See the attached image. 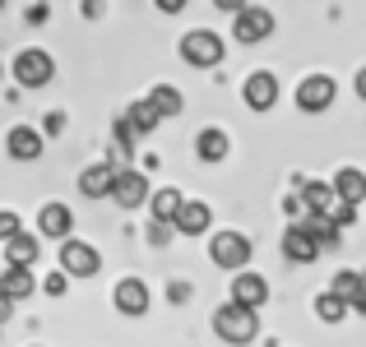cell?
<instances>
[{
    "label": "cell",
    "mask_w": 366,
    "mask_h": 347,
    "mask_svg": "<svg viewBox=\"0 0 366 347\" xmlns=\"http://www.w3.org/2000/svg\"><path fill=\"white\" fill-rule=\"evenodd\" d=\"M37 255H42V241L28 236V231H19V236H9V241H5V259H9V268H33V264H37Z\"/></svg>",
    "instance_id": "d6986e66"
},
{
    "label": "cell",
    "mask_w": 366,
    "mask_h": 347,
    "mask_svg": "<svg viewBox=\"0 0 366 347\" xmlns=\"http://www.w3.org/2000/svg\"><path fill=\"white\" fill-rule=\"evenodd\" d=\"M0 79H5V65H0Z\"/></svg>",
    "instance_id": "f35d334b"
},
{
    "label": "cell",
    "mask_w": 366,
    "mask_h": 347,
    "mask_svg": "<svg viewBox=\"0 0 366 347\" xmlns=\"http://www.w3.org/2000/svg\"><path fill=\"white\" fill-rule=\"evenodd\" d=\"M51 19V5H28V24H46Z\"/></svg>",
    "instance_id": "1f68e13d"
},
{
    "label": "cell",
    "mask_w": 366,
    "mask_h": 347,
    "mask_svg": "<svg viewBox=\"0 0 366 347\" xmlns=\"http://www.w3.org/2000/svg\"><path fill=\"white\" fill-rule=\"evenodd\" d=\"M65 287H70V278H65V273H46L42 278V292L46 296H65Z\"/></svg>",
    "instance_id": "f1b7e54d"
},
{
    "label": "cell",
    "mask_w": 366,
    "mask_h": 347,
    "mask_svg": "<svg viewBox=\"0 0 366 347\" xmlns=\"http://www.w3.org/2000/svg\"><path fill=\"white\" fill-rule=\"evenodd\" d=\"M37 231H42V236H56V241H70V236H74V213H70V204H61V199L42 204V213H37Z\"/></svg>",
    "instance_id": "7c38bea8"
},
{
    "label": "cell",
    "mask_w": 366,
    "mask_h": 347,
    "mask_svg": "<svg viewBox=\"0 0 366 347\" xmlns=\"http://www.w3.org/2000/svg\"><path fill=\"white\" fill-rule=\"evenodd\" d=\"M51 74H56V61L42 51V46H28V51L14 56V79H19V89H46V84H51Z\"/></svg>",
    "instance_id": "3957f363"
},
{
    "label": "cell",
    "mask_w": 366,
    "mask_h": 347,
    "mask_svg": "<svg viewBox=\"0 0 366 347\" xmlns=\"http://www.w3.org/2000/svg\"><path fill=\"white\" fill-rule=\"evenodd\" d=\"M330 296H339V301L352 311V306L362 301V273H357V268H343V273H334V283H330Z\"/></svg>",
    "instance_id": "cb8c5ba5"
},
{
    "label": "cell",
    "mask_w": 366,
    "mask_h": 347,
    "mask_svg": "<svg viewBox=\"0 0 366 347\" xmlns=\"http://www.w3.org/2000/svg\"><path fill=\"white\" fill-rule=\"evenodd\" d=\"M9 320V301H5V296H0V324H5Z\"/></svg>",
    "instance_id": "8d00e7d4"
},
{
    "label": "cell",
    "mask_w": 366,
    "mask_h": 347,
    "mask_svg": "<svg viewBox=\"0 0 366 347\" xmlns=\"http://www.w3.org/2000/svg\"><path fill=\"white\" fill-rule=\"evenodd\" d=\"M223 56H227V46H223V37H218L214 28H195V33L181 37V61L195 65V70H214Z\"/></svg>",
    "instance_id": "7a4b0ae2"
},
{
    "label": "cell",
    "mask_w": 366,
    "mask_h": 347,
    "mask_svg": "<svg viewBox=\"0 0 366 347\" xmlns=\"http://www.w3.org/2000/svg\"><path fill=\"white\" fill-rule=\"evenodd\" d=\"M33 287H37L33 268H5V273H0V296H5L9 306L24 301V296H33Z\"/></svg>",
    "instance_id": "ffe728a7"
},
{
    "label": "cell",
    "mask_w": 366,
    "mask_h": 347,
    "mask_svg": "<svg viewBox=\"0 0 366 347\" xmlns=\"http://www.w3.org/2000/svg\"><path fill=\"white\" fill-rule=\"evenodd\" d=\"M209 227H214V213H209L204 199H186V204H181V213H177V223H172L177 236H204Z\"/></svg>",
    "instance_id": "9a60e30c"
},
{
    "label": "cell",
    "mask_w": 366,
    "mask_h": 347,
    "mask_svg": "<svg viewBox=\"0 0 366 347\" xmlns=\"http://www.w3.org/2000/svg\"><path fill=\"white\" fill-rule=\"evenodd\" d=\"M98 268H102V255L89 246V241H79V236L61 241V273L65 278H93Z\"/></svg>",
    "instance_id": "5b68a950"
},
{
    "label": "cell",
    "mask_w": 366,
    "mask_h": 347,
    "mask_svg": "<svg viewBox=\"0 0 366 347\" xmlns=\"http://www.w3.org/2000/svg\"><path fill=\"white\" fill-rule=\"evenodd\" d=\"M283 255L292 259V264H311V259L320 255V246H315V236L302 223H287V231H283Z\"/></svg>",
    "instance_id": "e0dca14e"
},
{
    "label": "cell",
    "mask_w": 366,
    "mask_h": 347,
    "mask_svg": "<svg viewBox=\"0 0 366 347\" xmlns=\"http://www.w3.org/2000/svg\"><path fill=\"white\" fill-rule=\"evenodd\" d=\"M117 139H121V149H130V144L139 139V134H134L130 125H125V116H121V121H117Z\"/></svg>",
    "instance_id": "4dcf8cb0"
},
{
    "label": "cell",
    "mask_w": 366,
    "mask_h": 347,
    "mask_svg": "<svg viewBox=\"0 0 366 347\" xmlns=\"http://www.w3.org/2000/svg\"><path fill=\"white\" fill-rule=\"evenodd\" d=\"M149 241H153V246H167V241H172V227L167 223H149Z\"/></svg>",
    "instance_id": "f546056e"
},
{
    "label": "cell",
    "mask_w": 366,
    "mask_h": 347,
    "mask_svg": "<svg viewBox=\"0 0 366 347\" xmlns=\"http://www.w3.org/2000/svg\"><path fill=\"white\" fill-rule=\"evenodd\" d=\"M125 125H130L134 134H153L158 130V111H153L149 102H134V107L125 111Z\"/></svg>",
    "instance_id": "d4e9b609"
},
{
    "label": "cell",
    "mask_w": 366,
    "mask_h": 347,
    "mask_svg": "<svg viewBox=\"0 0 366 347\" xmlns=\"http://www.w3.org/2000/svg\"><path fill=\"white\" fill-rule=\"evenodd\" d=\"M149 181H144V171H117V181H112V190H107V199L112 204H121V208H144L149 204Z\"/></svg>",
    "instance_id": "52a82bcc"
},
{
    "label": "cell",
    "mask_w": 366,
    "mask_h": 347,
    "mask_svg": "<svg viewBox=\"0 0 366 347\" xmlns=\"http://www.w3.org/2000/svg\"><path fill=\"white\" fill-rule=\"evenodd\" d=\"M297 199H302V213L306 218H330L334 213V190L330 181H297Z\"/></svg>",
    "instance_id": "9c48e42d"
},
{
    "label": "cell",
    "mask_w": 366,
    "mask_h": 347,
    "mask_svg": "<svg viewBox=\"0 0 366 347\" xmlns=\"http://www.w3.org/2000/svg\"><path fill=\"white\" fill-rule=\"evenodd\" d=\"M242 102L250 111H269L278 102V79L269 70H255V74H246V84H242Z\"/></svg>",
    "instance_id": "30bf717a"
},
{
    "label": "cell",
    "mask_w": 366,
    "mask_h": 347,
    "mask_svg": "<svg viewBox=\"0 0 366 347\" xmlns=\"http://www.w3.org/2000/svg\"><path fill=\"white\" fill-rule=\"evenodd\" d=\"M302 227H306V231H311V236H315V246H320V250H325V246L334 250V246H339V241H343V236H339V227H334L330 218H306Z\"/></svg>",
    "instance_id": "484cf974"
},
{
    "label": "cell",
    "mask_w": 366,
    "mask_h": 347,
    "mask_svg": "<svg viewBox=\"0 0 366 347\" xmlns=\"http://www.w3.org/2000/svg\"><path fill=\"white\" fill-rule=\"evenodd\" d=\"M214 329H218V338H223V343L246 347V343H255V333H259V315L227 301V306H218V311H214Z\"/></svg>",
    "instance_id": "6da1fadb"
},
{
    "label": "cell",
    "mask_w": 366,
    "mask_h": 347,
    "mask_svg": "<svg viewBox=\"0 0 366 347\" xmlns=\"http://www.w3.org/2000/svg\"><path fill=\"white\" fill-rule=\"evenodd\" d=\"M232 33H237V42H264L269 33H274V14H269L264 5H242L237 9V24H232Z\"/></svg>",
    "instance_id": "ba28073f"
},
{
    "label": "cell",
    "mask_w": 366,
    "mask_h": 347,
    "mask_svg": "<svg viewBox=\"0 0 366 347\" xmlns=\"http://www.w3.org/2000/svg\"><path fill=\"white\" fill-rule=\"evenodd\" d=\"M209 259H214L218 268H242L250 264V236L242 231H218V236H209Z\"/></svg>",
    "instance_id": "277c9868"
},
{
    "label": "cell",
    "mask_w": 366,
    "mask_h": 347,
    "mask_svg": "<svg viewBox=\"0 0 366 347\" xmlns=\"http://www.w3.org/2000/svg\"><path fill=\"white\" fill-rule=\"evenodd\" d=\"M181 204H186V195L181 190H153L149 195V213H153V223H177V213H181Z\"/></svg>",
    "instance_id": "44dd1931"
},
{
    "label": "cell",
    "mask_w": 366,
    "mask_h": 347,
    "mask_svg": "<svg viewBox=\"0 0 366 347\" xmlns=\"http://www.w3.org/2000/svg\"><path fill=\"white\" fill-rule=\"evenodd\" d=\"M357 98L366 102V65H362V70H357Z\"/></svg>",
    "instance_id": "d590c367"
},
{
    "label": "cell",
    "mask_w": 366,
    "mask_h": 347,
    "mask_svg": "<svg viewBox=\"0 0 366 347\" xmlns=\"http://www.w3.org/2000/svg\"><path fill=\"white\" fill-rule=\"evenodd\" d=\"M24 223H19V213H9V208H0V246H5L9 236H19Z\"/></svg>",
    "instance_id": "83f0119b"
},
{
    "label": "cell",
    "mask_w": 366,
    "mask_h": 347,
    "mask_svg": "<svg viewBox=\"0 0 366 347\" xmlns=\"http://www.w3.org/2000/svg\"><path fill=\"white\" fill-rule=\"evenodd\" d=\"M334 93H339V84H334V74H306L302 84H297V107L302 111H330L334 107Z\"/></svg>",
    "instance_id": "8992f818"
},
{
    "label": "cell",
    "mask_w": 366,
    "mask_h": 347,
    "mask_svg": "<svg viewBox=\"0 0 366 347\" xmlns=\"http://www.w3.org/2000/svg\"><path fill=\"white\" fill-rule=\"evenodd\" d=\"M283 213H287V223H297V218H302V199L287 195V199H283Z\"/></svg>",
    "instance_id": "d6a6232c"
},
{
    "label": "cell",
    "mask_w": 366,
    "mask_h": 347,
    "mask_svg": "<svg viewBox=\"0 0 366 347\" xmlns=\"http://www.w3.org/2000/svg\"><path fill=\"white\" fill-rule=\"evenodd\" d=\"M330 190H334V199H339V204H348V208L366 204V171L339 167V171H334V181H330Z\"/></svg>",
    "instance_id": "4fadbf2b"
},
{
    "label": "cell",
    "mask_w": 366,
    "mask_h": 347,
    "mask_svg": "<svg viewBox=\"0 0 366 347\" xmlns=\"http://www.w3.org/2000/svg\"><path fill=\"white\" fill-rule=\"evenodd\" d=\"M167 296H172L177 306H181V301H190V283H172V287H167Z\"/></svg>",
    "instance_id": "836d02e7"
},
{
    "label": "cell",
    "mask_w": 366,
    "mask_h": 347,
    "mask_svg": "<svg viewBox=\"0 0 366 347\" xmlns=\"http://www.w3.org/2000/svg\"><path fill=\"white\" fill-rule=\"evenodd\" d=\"M362 301H366V273H362Z\"/></svg>",
    "instance_id": "74e56055"
},
{
    "label": "cell",
    "mask_w": 366,
    "mask_h": 347,
    "mask_svg": "<svg viewBox=\"0 0 366 347\" xmlns=\"http://www.w3.org/2000/svg\"><path fill=\"white\" fill-rule=\"evenodd\" d=\"M112 181H117V167H112V162H93V167L79 171V190H84L89 199H107Z\"/></svg>",
    "instance_id": "ac0fdd59"
},
{
    "label": "cell",
    "mask_w": 366,
    "mask_h": 347,
    "mask_svg": "<svg viewBox=\"0 0 366 347\" xmlns=\"http://www.w3.org/2000/svg\"><path fill=\"white\" fill-rule=\"evenodd\" d=\"M144 102L158 111V121H162V116H181V111H186V98H181V89H172V84H153Z\"/></svg>",
    "instance_id": "7402d4cb"
},
{
    "label": "cell",
    "mask_w": 366,
    "mask_h": 347,
    "mask_svg": "<svg viewBox=\"0 0 366 347\" xmlns=\"http://www.w3.org/2000/svg\"><path fill=\"white\" fill-rule=\"evenodd\" d=\"M5 153H9L14 162H37V158H42V134H37L33 125H9Z\"/></svg>",
    "instance_id": "5bb4252c"
},
{
    "label": "cell",
    "mask_w": 366,
    "mask_h": 347,
    "mask_svg": "<svg viewBox=\"0 0 366 347\" xmlns=\"http://www.w3.org/2000/svg\"><path fill=\"white\" fill-rule=\"evenodd\" d=\"M269 301V283H264V273H237L232 278V306H242V311H255L259 315V306Z\"/></svg>",
    "instance_id": "8fae6325"
},
{
    "label": "cell",
    "mask_w": 366,
    "mask_h": 347,
    "mask_svg": "<svg viewBox=\"0 0 366 347\" xmlns=\"http://www.w3.org/2000/svg\"><path fill=\"white\" fill-rule=\"evenodd\" d=\"M315 315H320V320H325V324H339V320H343V315H348V306H343V301H339V296H330V292H320V296H315Z\"/></svg>",
    "instance_id": "4316f807"
},
{
    "label": "cell",
    "mask_w": 366,
    "mask_h": 347,
    "mask_svg": "<svg viewBox=\"0 0 366 347\" xmlns=\"http://www.w3.org/2000/svg\"><path fill=\"white\" fill-rule=\"evenodd\" d=\"M46 130H51V134H56V130H65V116H61V111H51V116H46Z\"/></svg>",
    "instance_id": "e575fe53"
},
{
    "label": "cell",
    "mask_w": 366,
    "mask_h": 347,
    "mask_svg": "<svg viewBox=\"0 0 366 347\" xmlns=\"http://www.w3.org/2000/svg\"><path fill=\"white\" fill-rule=\"evenodd\" d=\"M112 301H117L121 315H144L149 311V283H144V278H121Z\"/></svg>",
    "instance_id": "2e32d148"
},
{
    "label": "cell",
    "mask_w": 366,
    "mask_h": 347,
    "mask_svg": "<svg viewBox=\"0 0 366 347\" xmlns=\"http://www.w3.org/2000/svg\"><path fill=\"white\" fill-rule=\"evenodd\" d=\"M227 134L218 130V125H209V130H199V139H195V153H199V162H223L227 158Z\"/></svg>",
    "instance_id": "603a6c76"
}]
</instances>
